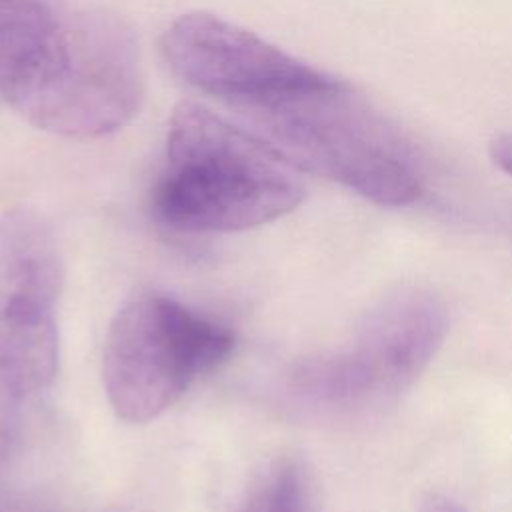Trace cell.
<instances>
[{"mask_svg":"<svg viewBox=\"0 0 512 512\" xmlns=\"http://www.w3.org/2000/svg\"><path fill=\"white\" fill-rule=\"evenodd\" d=\"M134 30L66 0H0V96L30 124L70 138L126 126L142 102Z\"/></svg>","mask_w":512,"mask_h":512,"instance_id":"obj_1","label":"cell"},{"mask_svg":"<svg viewBox=\"0 0 512 512\" xmlns=\"http://www.w3.org/2000/svg\"><path fill=\"white\" fill-rule=\"evenodd\" d=\"M304 196L300 170L254 132L198 102L176 106L150 194L158 224L184 234L238 232L292 212Z\"/></svg>","mask_w":512,"mask_h":512,"instance_id":"obj_2","label":"cell"},{"mask_svg":"<svg viewBox=\"0 0 512 512\" xmlns=\"http://www.w3.org/2000/svg\"><path fill=\"white\" fill-rule=\"evenodd\" d=\"M240 120L296 170L330 178L374 204L408 206L424 192L404 132L336 76Z\"/></svg>","mask_w":512,"mask_h":512,"instance_id":"obj_3","label":"cell"},{"mask_svg":"<svg viewBox=\"0 0 512 512\" xmlns=\"http://www.w3.org/2000/svg\"><path fill=\"white\" fill-rule=\"evenodd\" d=\"M234 350V334L174 298L148 294L112 318L102 350V382L116 416L158 418Z\"/></svg>","mask_w":512,"mask_h":512,"instance_id":"obj_4","label":"cell"},{"mask_svg":"<svg viewBox=\"0 0 512 512\" xmlns=\"http://www.w3.org/2000/svg\"><path fill=\"white\" fill-rule=\"evenodd\" d=\"M446 332L448 310L436 294L398 288L368 312L348 348L302 364L296 388L332 406L378 404L424 372Z\"/></svg>","mask_w":512,"mask_h":512,"instance_id":"obj_5","label":"cell"},{"mask_svg":"<svg viewBox=\"0 0 512 512\" xmlns=\"http://www.w3.org/2000/svg\"><path fill=\"white\" fill-rule=\"evenodd\" d=\"M62 286L64 260L50 224L22 208L0 216V386L12 398L44 392L56 378Z\"/></svg>","mask_w":512,"mask_h":512,"instance_id":"obj_6","label":"cell"},{"mask_svg":"<svg viewBox=\"0 0 512 512\" xmlns=\"http://www.w3.org/2000/svg\"><path fill=\"white\" fill-rule=\"evenodd\" d=\"M170 70L238 116L268 108L332 78L254 32L210 12L178 16L162 34Z\"/></svg>","mask_w":512,"mask_h":512,"instance_id":"obj_7","label":"cell"},{"mask_svg":"<svg viewBox=\"0 0 512 512\" xmlns=\"http://www.w3.org/2000/svg\"><path fill=\"white\" fill-rule=\"evenodd\" d=\"M246 512H308L302 470L294 462L274 468L250 498Z\"/></svg>","mask_w":512,"mask_h":512,"instance_id":"obj_8","label":"cell"},{"mask_svg":"<svg viewBox=\"0 0 512 512\" xmlns=\"http://www.w3.org/2000/svg\"><path fill=\"white\" fill-rule=\"evenodd\" d=\"M492 160L512 176V134H502L490 144Z\"/></svg>","mask_w":512,"mask_h":512,"instance_id":"obj_9","label":"cell"},{"mask_svg":"<svg viewBox=\"0 0 512 512\" xmlns=\"http://www.w3.org/2000/svg\"><path fill=\"white\" fill-rule=\"evenodd\" d=\"M418 512H466V510L444 494H426L420 502Z\"/></svg>","mask_w":512,"mask_h":512,"instance_id":"obj_10","label":"cell"}]
</instances>
